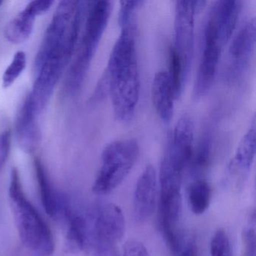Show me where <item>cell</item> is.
Listing matches in <instances>:
<instances>
[{
  "mask_svg": "<svg viewBox=\"0 0 256 256\" xmlns=\"http://www.w3.org/2000/svg\"><path fill=\"white\" fill-rule=\"evenodd\" d=\"M202 1H176L175 7L174 43L172 46L180 58L186 78L188 77L194 53V16Z\"/></svg>",
  "mask_w": 256,
  "mask_h": 256,
  "instance_id": "52a82bcc",
  "label": "cell"
},
{
  "mask_svg": "<svg viewBox=\"0 0 256 256\" xmlns=\"http://www.w3.org/2000/svg\"><path fill=\"white\" fill-rule=\"evenodd\" d=\"M29 96L26 97L16 120V138L23 152L34 154L41 144L42 132Z\"/></svg>",
  "mask_w": 256,
  "mask_h": 256,
  "instance_id": "8fae6325",
  "label": "cell"
},
{
  "mask_svg": "<svg viewBox=\"0 0 256 256\" xmlns=\"http://www.w3.org/2000/svg\"><path fill=\"white\" fill-rule=\"evenodd\" d=\"M256 126L254 116L230 162V169L232 172L246 174L248 173L251 169L256 156Z\"/></svg>",
  "mask_w": 256,
  "mask_h": 256,
  "instance_id": "5bb4252c",
  "label": "cell"
},
{
  "mask_svg": "<svg viewBox=\"0 0 256 256\" xmlns=\"http://www.w3.org/2000/svg\"><path fill=\"white\" fill-rule=\"evenodd\" d=\"M12 146V131L6 130L0 133V172L8 162Z\"/></svg>",
  "mask_w": 256,
  "mask_h": 256,
  "instance_id": "603a6c76",
  "label": "cell"
},
{
  "mask_svg": "<svg viewBox=\"0 0 256 256\" xmlns=\"http://www.w3.org/2000/svg\"><path fill=\"white\" fill-rule=\"evenodd\" d=\"M10 205L22 244L38 256H52L54 251L53 234L35 206L25 196L17 168L12 169Z\"/></svg>",
  "mask_w": 256,
  "mask_h": 256,
  "instance_id": "7a4b0ae2",
  "label": "cell"
},
{
  "mask_svg": "<svg viewBox=\"0 0 256 256\" xmlns=\"http://www.w3.org/2000/svg\"><path fill=\"white\" fill-rule=\"evenodd\" d=\"M143 2V1H139V0L120 2L118 23L121 28L132 22L133 13Z\"/></svg>",
  "mask_w": 256,
  "mask_h": 256,
  "instance_id": "7402d4cb",
  "label": "cell"
},
{
  "mask_svg": "<svg viewBox=\"0 0 256 256\" xmlns=\"http://www.w3.org/2000/svg\"><path fill=\"white\" fill-rule=\"evenodd\" d=\"M139 145L134 139L114 140L103 150L101 167L92 186L96 194H106L119 186L130 174L139 156Z\"/></svg>",
  "mask_w": 256,
  "mask_h": 256,
  "instance_id": "277c9868",
  "label": "cell"
},
{
  "mask_svg": "<svg viewBox=\"0 0 256 256\" xmlns=\"http://www.w3.org/2000/svg\"><path fill=\"white\" fill-rule=\"evenodd\" d=\"M212 137L209 132L204 134L197 149L193 150L190 166L193 173H198L206 168L210 160Z\"/></svg>",
  "mask_w": 256,
  "mask_h": 256,
  "instance_id": "d6986e66",
  "label": "cell"
},
{
  "mask_svg": "<svg viewBox=\"0 0 256 256\" xmlns=\"http://www.w3.org/2000/svg\"><path fill=\"white\" fill-rule=\"evenodd\" d=\"M122 256H150L146 247L136 240H130L124 246Z\"/></svg>",
  "mask_w": 256,
  "mask_h": 256,
  "instance_id": "cb8c5ba5",
  "label": "cell"
},
{
  "mask_svg": "<svg viewBox=\"0 0 256 256\" xmlns=\"http://www.w3.org/2000/svg\"><path fill=\"white\" fill-rule=\"evenodd\" d=\"M156 194V173L152 166H148L138 180L133 198L134 218L139 222H145L152 216Z\"/></svg>",
  "mask_w": 256,
  "mask_h": 256,
  "instance_id": "30bf717a",
  "label": "cell"
},
{
  "mask_svg": "<svg viewBox=\"0 0 256 256\" xmlns=\"http://www.w3.org/2000/svg\"><path fill=\"white\" fill-rule=\"evenodd\" d=\"M112 10V4L110 1L88 2L85 29L80 50L70 68L66 84V90L70 94L77 92L84 80L92 58L107 28Z\"/></svg>",
  "mask_w": 256,
  "mask_h": 256,
  "instance_id": "3957f363",
  "label": "cell"
},
{
  "mask_svg": "<svg viewBox=\"0 0 256 256\" xmlns=\"http://www.w3.org/2000/svg\"><path fill=\"white\" fill-rule=\"evenodd\" d=\"M256 19L246 22L235 35L229 47L230 73H239L248 64L256 46Z\"/></svg>",
  "mask_w": 256,
  "mask_h": 256,
  "instance_id": "7c38bea8",
  "label": "cell"
},
{
  "mask_svg": "<svg viewBox=\"0 0 256 256\" xmlns=\"http://www.w3.org/2000/svg\"><path fill=\"white\" fill-rule=\"evenodd\" d=\"M188 202L193 214L200 215L208 209L210 200L211 188L208 181L203 179L194 181L188 188Z\"/></svg>",
  "mask_w": 256,
  "mask_h": 256,
  "instance_id": "ac0fdd59",
  "label": "cell"
},
{
  "mask_svg": "<svg viewBox=\"0 0 256 256\" xmlns=\"http://www.w3.org/2000/svg\"><path fill=\"white\" fill-rule=\"evenodd\" d=\"M226 44L215 24L206 19L204 28L202 56L193 90L194 98L204 96L212 86L222 52Z\"/></svg>",
  "mask_w": 256,
  "mask_h": 256,
  "instance_id": "8992f818",
  "label": "cell"
},
{
  "mask_svg": "<svg viewBox=\"0 0 256 256\" xmlns=\"http://www.w3.org/2000/svg\"><path fill=\"white\" fill-rule=\"evenodd\" d=\"M125 217L114 204L103 205L97 212L94 223L96 246H116L125 234Z\"/></svg>",
  "mask_w": 256,
  "mask_h": 256,
  "instance_id": "9c48e42d",
  "label": "cell"
},
{
  "mask_svg": "<svg viewBox=\"0 0 256 256\" xmlns=\"http://www.w3.org/2000/svg\"><path fill=\"white\" fill-rule=\"evenodd\" d=\"M194 132V122L190 116H182L176 122L162 161L160 182L181 184L182 174L192 156Z\"/></svg>",
  "mask_w": 256,
  "mask_h": 256,
  "instance_id": "5b68a950",
  "label": "cell"
},
{
  "mask_svg": "<svg viewBox=\"0 0 256 256\" xmlns=\"http://www.w3.org/2000/svg\"><path fill=\"white\" fill-rule=\"evenodd\" d=\"M37 16L26 6L6 26L4 35L12 44H20L30 37Z\"/></svg>",
  "mask_w": 256,
  "mask_h": 256,
  "instance_id": "9a60e30c",
  "label": "cell"
},
{
  "mask_svg": "<svg viewBox=\"0 0 256 256\" xmlns=\"http://www.w3.org/2000/svg\"><path fill=\"white\" fill-rule=\"evenodd\" d=\"M210 256H232L230 240L224 229H218L212 236Z\"/></svg>",
  "mask_w": 256,
  "mask_h": 256,
  "instance_id": "44dd1931",
  "label": "cell"
},
{
  "mask_svg": "<svg viewBox=\"0 0 256 256\" xmlns=\"http://www.w3.org/2000/svg\"><path fill=\"white\" fill-rule=\"evenodd\" d=\"M181 187L160 186V222L162 232L172 252L180 251L178 226L182 208Z\"/></svg>",
  "mask_w": 256,
  "mask_h": 256,
  "instance_id": "ba28073f",
  "label": "cell"
},
{
  "mask_svg": "<svg viewBox=\"0 0 256 256\" xmlns=\"http://www.w3.org/2000/svg\"><path fill=\"white\" fill-rule=\"evenodd\" d=\"M96 256H122L116 246H96Z\"/></svg>",
  "mask_w": 256,
  "mask_h": 256,
  "instance_id": "4316f807",
  "label": "cell"
},
{
  "mask_svg": "<svg viewBox=\"0 0 256 256\" xmlns=\"http://www.w3.org/2000/svg\"><path fill=\"white\" fill-rule=\"evenodd\" d=\"M178 256H198L197 246L194 241H190L184 250H180L178 252Z\"/></svg>",
  "mask_w": 256,
  "mask_h": 256,
  "instance_id": "83f0119b",
  "label": "cell"
},
{
  "mask_svg": "<svg viewBox=\"0 0 256 256\" xmlns=\"http://www.w3.org/2000/svg\"><path fill=\"white\" fill-rule=\"evenodd\" d=\"M88 224L84 217L80 215H70L66 242L68 251L77 253L84 250L88 242Z\"/></svg>",
  "mask_w": 256,
  "mask_h": 256,
  "instance_id": "e0dca14e",
  "label": "cell"
},
{
  "mask_svg": "<svg viewBox=\"0 0 256 256\" xmlns=\"http://www.w3.org/2000/svg\"><path fill=\"white\" fill-rule=\"evenodd\" d=\"M152 100L158 118L168 124L174 114L175 97L173 86L166 70L158 72L154 76L152 83Z\"/></svg>",
  "mask_w": 256,
  "mask_h": 256,
  "instance_id": "4fadbf2b",
  "label": "cell"
},
{
  "mask_svg": "<svg viewBox=\"0 0 256 256\" xmlns=\"http://www.w3.org/2000/svg\"><path fill=\"white\" fill-rule=\"evenodd\" d=\"M34 168L44 210L48 215L52 218H55L58 214L59 210L58 200L50 185L44 164L40 158H36L34 160Z\"/></svg>",
  "mask_w": 256,
  "mask_h": 256,
  "instance_id": "2e32d148",
  "label": "cell"
},
{
  "mask_svg": "<svg viewBox=\"0 0 256 256\" xmlns=\"http://www.w3.org/2000/svg\"><path fill=\"white\" fill-rule=\"evenodd\" d=\"M54 2L52 0H35L30 2L26 6L38 17L48 12Z\"/></svg>",
  "mask_w": 256,
  "mask_h": 256,
  "instance_id": "484cf974",
  "label": "cell"
},
{
  "mask_svg": "<svg viewBox=\"0 0 256 256\" xmlns=\"http://www.w3.org/2000/svg\"><path fill=\"white\" fill-rule=\"evenodd\" d=\"M26 55L25 52L19 50L14 54L11 64L7 67L2 76V88L8 89L14 84L26 66Z\"/></svg>",
  "mask_w": 256,
  "mask_h": 256,
  "instance_id": "ffe728a7",
  "label": "cell"
},
{
  "mask_svg": "<svg viewBox=\"0 0 256 256\" xmlns=\"http://www.w3.org/2000/svg\"><path fill=\"white\" fill-rule=\"evenodd\" d=\"M244 256H256V234L252 228L246 230L244 233Z\"/></svg>",
  "mask_w": 256,
  "mask_h": 256,
  "instance_id": "d4e9b609",
  "label": "cell"
},
{
  "mask_svg": "<svg viewBox=\"0 0 256 256\" xmlns=\"http://www.w3.org/2000/svg\"><path fill=\"white\" fill-rule=\"evenodd\" d=\"M121 28L103 76L107 80L115 116L119 120L127 122L134 116L138 102L140 74L134 22Z\"/></svg>",
  "mask_w": 256,
  "mask_h": 256,
  "instance_id": "6da1fadb",
  "label": "cell"
}]
</instances>
